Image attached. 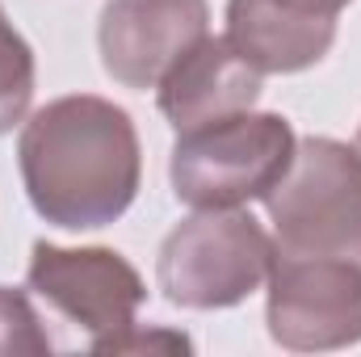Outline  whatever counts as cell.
Listing matches in <instances>:
<instances>
[{
  "mask_svg": "<svg viewBox=\"0 0 361 357\" xmlns=\"http://www.w3.org/2000/svg\"><path fill=\"white\" fill-rule=\"evenodd\" d=\"M17 169L38 219L59 231H97L118 223L139 198L143 147L122 105L72 92L21 122Z\"/></svg>",
  "mask_w": 361,
  "mask_h": 357,
  "instance_id": "obj_1",
  "label": "cell"
},
{
  "mask_svg": "<svg viewBox=\"0 0 361 357\" xmlns=\"http://www.w3.org/2000/svg\"><path fill=\"white\" fill-rule=\"evenodd\" d=\"M298 135L281 114H231L180 131L169 156L177 202L193 210H231L265 202L294 164Z\"/></svg>",
  "mask_w": 361,
  "mask_h": 357,
  "instance_id": "obj_2",
  "label": "cell"
},
{
  "mask_svg": "<svg viewBox=\"0 0 361 357\" xmlns=\"http://www.w3.org/2000/svg\"><path fill=\"white\" fill-rule=\"evenodd\" d=\"M273 248L294 257H336L361 265V156L357 147L307 135L294 164L265 198Z\"/></svg>",
  "mask_w": 361,
  "mask_h": 357,
  "instance_id": "obj_3",
  "label": "cell"
},
{
  "mask_svg": "<svg viewBox=\"0 0 361 357\" xmlns=\"http://www.w3.org/2000/svg\"><path fill=\"white\" fill-rule=\"evenodd\" d=\"M269 265L273 240L248 210H193L156 253V286L173 307L223 311L257 294Z\"/></svg>",
  "mask_w": 361,
  "mask_h": 357,
  "instance_id": "obj_4",
  "label": "cell"
},
{
  "mask_svg": "<svg viewBox=\"0 0 361 357\" xmlns=\"http://www.w3.org/2000/svg\"><path fill=\"white\" fill-rule=\"evenodd\" d=\"M265 286V324L273 345L290 353H332L361 345V265L273 248Z\"/></svg>",
  "mask_w": 361,
  "mask_h": 357,
  "instance_id": "obj_5",
  "label": "cell"
},
{
  "mask_svg": "<svg viewBox=\"0 0 361 357\" xmlns=\"http://www.w3.org/2000/svg\"><path fill=\"white\" fill-rule=\"evenodd\" d=\"M25 282L47 307L89 332L92 353H105L109 341L135 328V315L147 303V282L114 248H63L38 240L30 248Z\"/></svg>",
  "mask_w": 361,
  "mask_h": 357,
  "instance_id": "obj_6",
  "label": "cell"
},
{
  "mask_svg": "<svg viewBox=\"0 0 361 357\" xmlns=\"http://www.w3.org/2000/svg\"><path fill=\"white\" fill-rule=\"evenodd\" d=\"M210 34L206 0H105L97 51L122 89H156L180 55Z\"/></svg>",
  "mask_w": 361,
  "mask_h": 357,
  "instance_id": "obj_7",
  "label": "cell"
},
{
  "mask_svg": "<svg viewBox=\"0 0 361 357\" xmlns=\"http://www.w3.org/2000/svg\"><path fill=\"white\" fill-rule=\"evenodd\" d=\"M261 85H265V76L244 55H235V47L227 38L206 34L164 72V80L156 85V101H160V114L169 118V126L180 135L202 122L252 109L261 101Z\"/></svg>",
  "mask_w": 361,
  "mask_h": 357,
  "instance_id": "obj_8",
  "label": "cell"
},
{
  "mask_svg": "<svg viewBox=\"0 0 361 357\" xmlns=\"http://www.w3.org/2000/svg\"><path fill=\"white\" fill-rule=\"evenodd\" d=\"M261 76L315 68L336 42V17H315L290 0H227V34Z\"/></svg>",
  "mask_w": 361,
  "mask_h": 357,
  "instance_id": "obj_9",
  "label": "cell"
},
{
  "mask_svg": "<svg viewBox=\"0 0 361 357\" xmlns=\"http://www.w3.org/2000/svg\"><path fill=\"white\" fill-rule=\"evenodd\" d=\"M34 85H38L34 47L25 42V34L8 21L0 4V135H8L17 122L30 118Z\"/></svg>",
  "mask_w": 361,
  "mask_h": 357,
  "instance_id": "obj_10",
  "label": "cell"
},
{
  "mask_svg": "<svg viewBox=\"0 0 361 357\" xmlns=\"http://www.w3.org/2000/svg\"><path fill=\"white\" fill-rule=\"evenodd\" d=\"M55 353V341L42 328V315L34 311L25 290L0 286V357H47Z\"/></svg>",
  "mask_w": 361,
  "mask_h": 357,
  "instance_id": "obj_11",
  "label": "cell"
},
{
  "mask_svg": "<svg viewBox=\"0 0 361 357\" xmlns=\"http://www.w3.org/2000/svg\"><path fill=\"white\" fill-rule=\"evenodd\" d=\"M135 349H193L189 345V337H180V332H143L139 324L135 328H126L118 341H109L105 345V353H135Z\"/></svg>",
  "mask_w": 361,
  "mask_h": 357,
  "instance_id": "obj_12",
  "label": "cell"
},
{
  "mask_svg": "<svg viewBox=\"0 0 361 357\" xmlns=\"http://www.w3.org/2000/svg\"><path fill=\"white\" fill-rule=\"evenodd\" d=\"M294 8H307V13H315V17H336L341 21V13L353 4V0H290Z\"/></svg>",
  "mask_w": 361,
  "mask_h": 357,
  "instance_id": "obj_13",
  "label": "cell"
},
{
  "mask_svg": "<svg viewBox=\"0 0 361 357\" xmlns=\"http://www.w3.org/2000/svg\"><path fill=\"white\" fill-rule=\"evenodd\" d=\"M353 147H357V156H361V126H357V139H353Z\"/></svg>",
  "mask_w": 361,
  "mask_h": 357,
  "instance_id": "obj_14",
  "label": "cell"
}]
</instances>
